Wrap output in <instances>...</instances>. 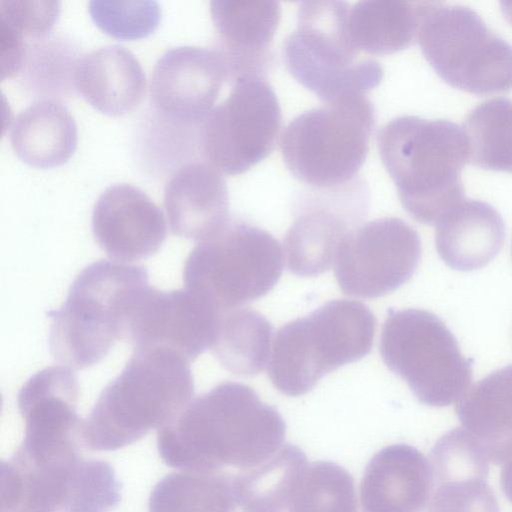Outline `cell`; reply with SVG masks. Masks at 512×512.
Returning <instances> with one entry per match:
<instances>
[{
    "instance_id": "25",
    "label": "cell",
    "mask_w": 512,
    "mask_h": 512,
    "mask_svg": "<svg viewBox=\"0 0 512 512\" xmlns=\"http://www.w3.org/2000/svg\"><path fill=\"white\" fill-rule=\"evenodd\" d=\"M462 129L468 161L484 168L512 172V100L504 97L478 103Z\"/></svg>"
},
{
    "instance_id": "9",
    "label": "cell",
    "mask_w": 512,
    "mask_h": 512,
    "mask_svg": "<svg viewBox=\"0 0 512 512\" xmlns=\"http://www.w3.org/2000/svg\"><path fill=\"white\" fill-rule=\"evenodd\" d=\"M417 40L432 67L451 85L476 94L512 88V44L473 9L425 1Z\"/></svg>"
},
{
    "instance_id": "6",
    "label": "cell",
    "mask_w": 512,
    "mask_h": 512,
    "mask_svg": "<svg viewBox=\"0 0 512 512\" xmlns=\"http://www.w3.org/2000/svg\"><path fill=\"white\" fill-rule=\"evenodd\" d=\"M349 8L343 1L301 2L296 27L284 42L292 76L325 103L365 95L384 76L381 63L352 42Z\"/></svg>"
},
{
    "instance_id": "15",
    "label": "cell",
    "mask_w": 512,
    "mask_h": 512,
    "mask_svg": "<svg viewBox=\"0 0 512 512\" xmlns=\"http://www.w3.org/2000/svg\"><path fill=\"white\" fill-rule=\"evenodd\" d=\"M92 230L106 255L125 264L157 253L167 235L162 210L129 184L112 185L99 196L92 213Z\"/></svg>"
},
{
    "instance_id": "29",
    "label": "cell",
    "mask_w": 512,
    "mask_h": 512,
    "mask_svg": "<svg viewBox=\"0 0 512 512\" xmlns=\"http://www.w3.org/2000/svg\"><path fill=\"white\" fill-rule=\"evenodd\" d=\"M58 1H0V45L26 50V39L44 37L58 18Z\"/></svg>"
},
{
    "instance_id": "17",
    "label": "cell",
    "mask_w": 512,
    "mask_h": 512,
    "mask_svg": "<svg viewBox=\"0 0 512 512\" xmlns=\"http://www.w3.org/2000/svg\"><path fill=\"white\" fill-rule=\"evenodd\" d=\"M164 206L175 235L198 241L208 237L228 220L222 174L206 161L182 166L165 186Z\"/></svg>"
},
{
    "instance_id": "8",
    "label": "cell",
    "mask_w": 512,
    "mask_h": 512,
    "mask_svg": "<svg viewBox=\"0 0 512 512\" xmlns=\"http://www.w3.org/2000/svg\"><path fill=\"white\" fill-rule=\"evenodd\" d=\"M374 109L365 95L328 102L296 116L280 136L283 160L317 190L354 182L365 162Z\"/></svg>"
},
{
    "instance_id": "23",
    "label": "cell",
    "mask_w": 512,
    "mask_h": 512,
    "mask_svg": "<svg viewBox=\"0 0 512 512\" xmlns=\"http://www.w3.org/2000/svg\"><path fill=\"white\" fill-rule=\"evenodd\" d=\"M272 325L259 312L236 308L220 314L211 351L230 373L250 377L261 373L269 360Z\"/></svg>"
},
{
    "instance_id": "19",
    "label": "cell",
    "mask_w": 512,
    "mask_h": 512,
    "mask_svg": "<svg viewBox=\"0 0 512 512\" xmlns=\"http://www.w3.org/2000/svg\"><path fill=\"white\" fill-rule=\"evenodd\" d=\"M72 81L83 98L101 113L117 117L133 111L146 90L143 68L121 46H106L77 59Z\"/></svg>"
},
{
    "instance_id": "24",
    "label": "cell",
    "mask_w": 512,
    "mask_h": 512,
    "mask_svg": "<svg viewBox=\"0 0 512 512\" xmlns=\"http://www.w3.org/2000/svg\"><path fill=\"white\" fill-rule=\"evenodd\" d=\"M171 475L155 487L150 512H234V477L226 470Z\"/></svg>"
},
{
    "instance_id": "22",
    "label": "cell",
    "mask_w": 512,
    "mask_h": 512,
    "mask_svg": "<svg viewBox=\"0 0 512 512\" xmlns=\"http://www.w3.org/2000/svg\"><path fill=\"white\" fill-rule=\"evenodd\" d=\"M307 466L299 447L283 445L263 463L235 474L238 505L245 511L282 512L288 508Z\"/></svg>"
},
{
    "instance_id": "20",
    "label": "cell",
    "mask_w": 512,
    "mask_h": 512,
    "mask_svg": "<svg viewBox=\"0 0 512 512\" xmlns=\"http://www.w3.org/2000/svg\"><path fill=\"white\" fill-rule=\"evenodd\" d=\"M78 140L74 118L61 103L42 100L14 119L10 143L17 157L29 166L47 169L66 163Z\"/></svg>"
},
{
    "instance_id": "31",
    "label": "cell",
    "mask_w": 512,
    "mask_h": 512,
    "mask_svg": "<svg viewBox=\"0 0 512 512\" xmlns=\"http://www.w3.org/2000/svg\"><path fill=\"white\" fill-rule=\"evenodd\" d=\"M245 512H262V511H245Z\"/></svg>"
},
{
    "instance_id": "2",
    "label": "cell",
    "mask_w": 512,
    "mask_h": 512,
    "mask_svg": "<svg viewBox=\"0 0 512 512\" xmlns=\"http://www.w3.org/2000/svg\"><path fill=\"white\" fill-rule=\"evenodd\" d=\"M377 144L403 207L416 220L440 221L464 199L468 146L456 123L400 116L381 128Z\"/></svg>"
},
{
    "instance_id": "27",
    "label": "cell",
    "mask_w": 512,
    "mask_h": 512,
    "mask_svg": "<svg viewBox=\"0 0 512 512\" xmlns=\"http://www.w3.org/2000/svg\"><path fill=\"white\" fill-rule=\"evenodd\" d=\"M403 449L379 450L367 464L360 483L363 512H407Z\"/></svg>"
},
{
    "instance_id": "14",
    "label": "cell",
    "mask_w": 512,
    "mask_h": 512,
    "mask_svg": "<svg viewBox=\"0 0 512 512\" xmlns=\"http://www.w3.org/2000/svg\"><path fill=\"white\" fill-rule=\"evenodd\" d=\"M229 73L217 50L176 47L156 62L150 78V98L165 116L188 123L203 122Z\"/></svg>"
},
{
    "instance_id": "28",
    "label": "cell",
    "mask_w": 512,
    "mask_h": 512,
    "mask_svg": "<svg viewBox=\"0 0 512 512\" xmlns=\"http://www.w3.org/2000/svg\"><path fill=\"white\" fill-rule=\"evenodd\" d=\"M89 13L104 33L123 40H135L153 33L161 21L155 1H90Z\"/></svg>"
},
{
    "instance_id": "26",
    "label": "cell",
    "mask_w": 512,
    "mask_h": 512,
    "mask_svg": "<svg viewBox=\"0 0 512 512\" xmlns=\"http://www.w3.org/2000/svg\"><path fill=\"white\" fill-rule=\"evenodd\" d=\"M289 512H357L354 481L343 467L308 464L287 508Z\"/></svg>"
},
{
    "instance_id": "16",
    "label": "cell",
    "mask_w": 512,
    "mask_h": 512,
    "mask_svg": "<svg viewBox=\"0 0 512 512\" xmlns=\"http://www.w3.org/2000/svg\"><path fill=\"white\" fill-rule=\"evenodd\" d=\"M210 14L229 79L265 77L273 63L271 44L281 20L276 1L214 0Z\"/></svg>"
},
{
    "instance_id": "30",
    "label": "cell",
    "mask_w": 512,
    "mask_h": 512,
    "mask_svg": "<svg viewBox=\"0 0 512 512\" xmlns=\"http://www.w3.org/2000/svg\"><path fill=\"white\" fill-rule=\"evenodd\" d=\"M118 501V488L110 466L82 462L65 512H106Z\"/></svg>"
},
{
    "instance_id": "12",
    "label": "cell",
    "mask_w": 512,
    "mask_h": 512,
    "mask_svg": "<svg viewBox=\"0 0 512 512\" xmlns=\"http://www.w3.org/2000/svg\"><path fill=\"white\" fill-rule=\"evenodd\" d=\"M220 313L186 289L147 286L128 314L125 338L133 350L166 348L189 363L211 347Z\"/></svg>"
},
{
    "instance_id": "4",
    "label": "cell",
    "mask_w": 512,
    "mask_h": 512,
    "mask_svg": "<svg viewBox=\"0 0 512 512\" xmlns=\"http://www.w3.org/2000/svg\"><path fill=\"white\" fill-rule=\"evenodd\" d=\"M148 286L144 267L100 260L84 268L51 314L49 345L60 364L84 370L125 338L132 304Z\"/></svg>"
},
{
    "instance_id": "11",
    "label": "cell",
    "mask_w": 512,
    "mask_h": 512,
    "mask_svg": "<svg viewBox=\"0 0 512 512\" xmlns=\"http://www.w3.org/2000/svg\"><path fill=\"white\" fill-rule=\"evenodd\" d=\"M419 255L418 235L406 222L379 218L346 237L336 254L334 273L345 294L377 298L408 281Z\"/></svg>"
},
{
    "instance_id": "10",
    "label": "cell",
    "mask_w": 512,
    "mask_h": 512,
    "mask_svg": "<svg viewBox=\"0 0 512 512\" xmlns=\"http://www.w3.org/2000/svg\"><path fill=\"white\" fill-rule=\"evenodd\" d=\"M277 96L265 77L233 82L227 98L202 122L205 161L221 174L238 175L266 158L281 129Z\"/></svg>"
},
{
    "instance_id": "18",
    "label": "cell",
    "mask_w": 512,
    "mask_h": 512,
    "mask_svg": "<svg viewBox=\"0 0 512 512\" xmlns=\"http://www.w3.org/2000/svg\"><path fill=\"white\" fill-rule=\"evenodd\" d=\"M438 337L435 319L419 310H391L382 329L384 363L422 399L438 384Z\"/></svg>"
},
{
    "instance_id": "5",
    "label": "cell",
    "mask_w": 512,
    "mask_h": 512,
    "mask_svg": "<svg viewBox=\"0 0 512 512\" xmlns=\"http://www.w3.org/2000/svg\"><path fill=\"white\" fill-rule=\"evenodd\" d=\"M376 319L361 302L329 301L308 316L283 325L274 338L269 377L287 396H300L326 374L371 350Z\"/></svg>"
},
{
    "instance_id": "21",
    "label": "cell",
    "mask_w": 512,
    "mask_h": 512,
    "mask_svg": "<svg viewBox=\"0 0 512 512\" xmlns=\"http://www.w3.org/2000/svg\"><path fill=\"white\" fill-rule=\"evenodd\" d=\"M424 3L368 0L350 5L347 28L352 42L372 57L408 47L417 39Z\"/></svg>"
},
{
    "instance_id": "3",
    "label": "cell",
    "mask_w": 512,
    "mask_h": 512,
    "mask_svg": "<svg viewBox=\"0 0 512 512\" xmlns=\"http://www.w3.org/2000/svg\"><path fill=\"white\" fill-rule=\"evenodd\" d=\"M194 390L190 363L166 348L136 349L101 392L81 435L93 449L110 450L171 422Z\"/></svg>"
},
{
    "instance_id": "7",
    "label": "cell",
    "mask_w": 512,
    "mask_h": 512,
    "mask_svg": "<svg viewBox=\"0 0 512 512\" xmlns=\"http://www.w3.org/2000/svg\"><path fill=\"white\" fill-rule=\"evenodd\" d=\"M283 269L279 242L253 224L228 219L189 253L185 289L222 314L266 295Z\"/></svg>"
},
{
    "instance_id": "13",
    "label": "cell",
    "mask_w": 512,
    "mask_h": 512,
    "mask_svg": "<svg viewBox=\"0 0 512 512\" xmlns=\"http://www.w3.org/2000/svg\"><path fill=\"white\" fill-rule=\"evenodd\" d=\"M350 184L317 190L318 195L299 204L284 241L292 273L311 277L329 270L342 242L359 227L367 210L366 197L363 188Z\"/></svg>"
},
{
    "instance_id": "1",
    "label": "cell",
    "mask_w": 512,
    "mask_h": 512,
    "mask_svg": "<svg viewBox=\"0 0 512 512\" xmlns=\"http://www.w3.org/2000/svg\"><path fill=\"white\" fill-rule=\"evenodd\" d=\"M285 422L248 385L225 381L190 402L159 431L169 465L188 471L255 467L282 446Z\"/></svg>"
}]
</instances>
